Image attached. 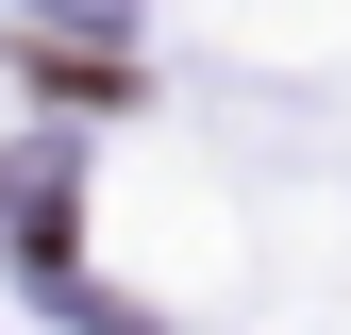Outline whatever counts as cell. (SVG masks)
<instances>
[{"mask_svg": "<svg viewBox=\"0 0 351 335\" xmlns=\"http://www.w3.org/2000/svg\"><path fill=\"white\" fill-rule=\"evenodd\" d=\"M67 185H84V151H0V235L34 251V285H51L67 319H101V285H84V251H67Z\"/></svg>", "mask_w": 351, "mask_h": 335, "instance_id": "6da1fadb", "label": "cell"}, {"mask_svg": "<svg viewBox=\"0 0 351 335\" xmlns=\"http://www.w3.org/2000/svg\"><path fill=\"white\" fill-rule=\"evenodd\" d=\"M34 17H117V0H34Z\"/></svg>", "mask_w": 351, "mask_h": 335, "instance_id": "7a4b0ae2", "label": "cell"}]
</instances>
